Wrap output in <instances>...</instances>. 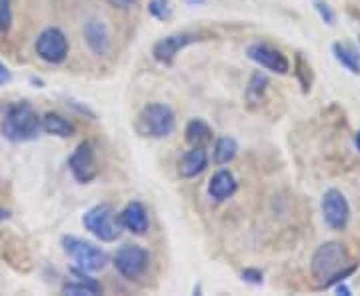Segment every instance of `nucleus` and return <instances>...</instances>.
<instances>
[{
    "mask_svg": "<svg viewBox=\"0 0 360 296\" xmlns=\"http://www.w3.org/2000/svg\"><path fill=\"white\" fill-rule=\"evenodd\" d=\"M354 264L350 262L347 246L340 243H324L316 248L312 262H310V271L316 281H321L322 288L330 286V284L342 283L347 276L354 272Z\"/></svg>",
    "mask_w": 360,
    "mask_h": 296,
    "instance_id": "nucleus-1",
    "label": "nucleus"
},
{
    "mask_svg": "<svg viewBox=\"0 0 360 296\" xmlns=\"http://www.w3.org/2000/svg\"><path fill=\"white\" fill-rule=\"evenodd\" d=\"M40 129H42V120L28 103H16L8 106L0 124L2 136L13 142L32 141Z\"/></svg>",
    "mask_w": 360,
    "mask_h": 296,
    "instance_id": "nucleus-2",
    "label": "nucleus"
},
{
    "mask_svg": "<svg viewBox=\"0 0 360 296\" xmlns=\"http://www.w3.org/2000/svg\"><path fill=\"white\" fill-rule=\"evenodd\" d=\"M136 132L148 139H165L168 134L174 132L176 120H174V112L167 104L153 103L144 106L141 115L136 118Z\"/></svg>",
    "mask_w": 360,
    "mask_h": 296,
    "instance_id": "nucleus-3",
    "label": "nucleus"
},
{
    "mask_svg": "<svg viewBox=\"0 0 360 296\" xmlns=\"http://www.w3.org/2000/svg\"><path fill=\"white\" fill-rule=\"evenodd\" d=\"M84 229L90 231L98 240L103 243H115L122 234V222L120 214H116L115 208L110 205H96L90 208L82 219Z\"/></svg>",
    "mask_w": 360,
    "mask_h": 296,
    "instance_id": "nucleus-4",
    "label": "nucleus"
},
{
    "mask_svg": "<svg viewBox=\"0 0 360 296\" xmlns=\"http://www.w3.org/2000/svg\"><path fill=\"white\" fill-rule=\"evenodd\" d=\"M63 248H65L66 255L72 258L82 271L86 272L103 271L106 262H108V257H106L104 250H101L98 246L90 245L86 240H80L77 236H65L63 238Z\"/></svg>",
    "mask_w": 360,
    "mask_h": 296,
    "instance_id": "nucleus-5",
    "label": "nucleus"
},
{
    "mask_svg": "<svg viewBox=\"0 0 360 296\" xmlns=\"http://www.w3.org/2000/svg\"><path fill=\"white\" fill-rule=\"evenodd\" d=\"M148 262H150L148 250H144L139 245L120 246L118 252L115 255L116 271L120 272L124 278H129V281L141 278L144 271L148 269Z\"/></svg>",
    "mask_w": 360,
    "mask_h": 296,
    "instance_id": "nucleus-6",
    "label": "nucleus"
},
{
    "mask_svg": "<svg viewBox=\"0 0 360 296\" xmlns=\"http://www.w3.org/2000/svg\"><path fill=\"white\" fill-rule=\"evenodd\" d=\"M37 54L51 65H60L68 54V40L60 28H46L37 39Z\"/></svg>",
    "mask_w": 360,
    "mask_h": 296,
    "instance_id": "nucleus-7",
    "label": "nucleus"
},
{
    "mask_svg": "<svg viewBox=\"0 0 360 296\" xmlns=\"http://www.w3.org/2000/svg\"><path fill=\"white\" fill-rule=\"evenodd\" d=\"M321 206L324 222L330 229H335V231L347 229L348 220H350V206H348V200L345 194L340 193V191H336V188H330L322 196Z\"/></svg>",
    "mask_w": 360,
    "mask_h": 296,
    "instance_id": "nucleus-8",
    "label": "nucleus"
},
{
    "mask_svg": "<svg viewBox=\"0 0 360 296\" xmlns=\"http://www.w3.org/2000/svg\"><path fill=\"white\" fill-rule=\"evenodd\" d=\"M68 168L72 172V176L78 182L86 184V182L94 181L98 174V167H96V158H94V148L90 142H80L77 150L68 158Z\"/></svg>",
    "mask_w": 360,
    "mask_h": 296,
    "instance_id": "nucleus-9",
    "label": "nucleus"
},
{
    "mask_svg": "<svg viewBox=\"0 0 360 296\" xmlns=\"http://www.w3.org/2000/svg\"><path fill=\"white\" fill-rule=\"evenodd\" d=\"M198 40H202L200 32H179V34H170L167 39L156 42L155 49H153V54H155V58L160 65H172L182 49L191 46L194 42H198Z\"/></svg>",
    "mask_w": 360,
    "mask_h": 296,
    "instance_id": "nucleus-10",
    "label": "nucleus"
},
{
    "mask_svg": "<svg viewBox=\"0 0 360 296\" xmlns=\"http://www.w3.org/2000/svg\"><path fill=\"white\" fill-rule=\"evenodd\" d=\"M246 54H248V58H250L252 63H257L258 66L266 68L270 72L286 75V72L290 70L288 58L284 56L283 52L272 49L269 44H250Z\"/></svg>",
    "mask_w": 360,
    "mask_h": 296,
    "instance_id": "nucleus-11",
    "label": "nucleus"
},
{
    "mask_svg": "<svg viewBox=\"0 0 360 296\" xmlns=\"http://www.w3.org/2000/svg\"><path fill=\"white\" fill-rule=\"evenodd\" d=\"M120 222H122V229L134 232V234H144L150 226L148 212L141 202H130L124 206V210L120 212Z\"/></svg>",
    "mask_w": 360,
    "mask_h": 296,
    "instance_id": "nucleus-12",
    "label": "nucleus"
},
{
    "mask_svg": "<svg viewBox=\"0 0 360 296\" xmlns=\"http://www.w3.org/2000/svg\"><path fill=\"white\" fill-rule=\"evenodd\" d=\"M208 167V155L202 146H193L186 155L179 160V174L182 179H194Z\"/></svg>",
    "mask_w": 360,
    "mask_h": 296,
    "instance_id": "nucleus-13",
    "label": "nucleus"
},
{
    "mask_svg": "<svg viewBox=\"0 0 360 296\" xmlns=\"http://www.w3.org/2000/svg\"><path fill=\"white\" fill-rule=\"evenodd\" d=\"M234 193H236V179L232 176V172H229V170H219V172L212 174V179L208 182V194H210V198L222 202V200L231 198Z\"/></svg>",
    "mask_w": 360,
    "mask_h": 296,
    "instance_id": "nucleus-14",
    "label": "nucleus"
},
{
    "mask_svg": "<svg viewBox=\"0 0 360 296\" xmlns=\"http://www.w3.org/2000/svg\"><path fill=\"white\" fill-rule=\"evenodd\" d=\"M84 39L96 54H106L110 49V34L103 20H90L84 26Z\"/></svg>",
    "mask_w": 360,
    "mask_h": 296,
    "instance_id": "nucleus-15",
    "label": "nucleus"
},
{
    "mask_svg": "<svg viewBox=\"0 0 360 296\" xmlns=\"http://www.w3.org/2000/svg\"><path fill=\"white\" fill-rule=\"evenodd\" d=\"M82 278V281H78V283H66L63 286V292L65 295L70 296H92V295H98V292H103V284L96 283L94 278H89V276H84V271L80 269V271H75Z\"/></svg>",
    "mask_w": 360,
    "mask_h": 296,
    "instance_id": "nucleus-16",
    "label": "nucleus"
},
{
    "mask_svg": "<svg viewBox=\"0 0 360 296\" xmlns=\"http://www.w3.org/2000/svg\"><path fill=\"white\" fill-rule=\"evenodd\" d=\"M184 134H186V142L191 146H202L205 148L206 144H210V141H212V129L200 118L191 120L186 130H184Z\"/></svg>",
    "mask_w": 360,
    "mask_h": 296,
    "instance_id": "nucleus-17",
    "label": "nucleus"
},
{
    "mask_svg": "<svg viewBox=\"0 0 360 296\" xmlns=\"http://www.w3.org/2000/svg\"><path fill=\"white\" fill-rule=\"evenodd\" d=\"M42 130L54 134V136H60V139H68L75 134V127L72 122H68L65 116L56 115V112H49L42 118Z\"/></svg>",
    "mask_w": 360,
    "mask_h": 296,
    "instance_id": "nucleus-18",
    "label": "nucleus"
},
{
    "mask_svg": "<svg viewBox=\"0 0 360 296\" xmlns=\"http://www.w3.org/2000/svg\"><path fill=\"white\" fill-rule=\"evenodd\" d=\"M333 51H335L336 60H338L340 65L345 66V68H348L350 72L360 75V56H359V52L354 51L352 46L336 42L335 46H333Z\"/></svg>",
    "mask_w": 360,
    "mask_h": 296,
    "instance_id": "nucleus-19",
    "label": "nucleus"
},
{
    "mask_svg": "<svg viewBox=\"0 0 360 296\" xmlns=\"http://www.w3.org/2000/svg\"><path fill=\"white\" fill-rule=\"evenodd\" d=\"M236 150H238V146H236L234 139H229V136L219 139L214 144V162L217 165H229L236 156Z\"/></svg>",
    "mask_w": 360,
    "mask_h": 296,
    "instance_id": "nucleus-20",
    "label": "nucleus"
},
{
    "mask_svg": "<svg viewBox=\"0 0 360 296\" xmlns=\"http://www.w3.org/2000/svg\"><path fill=\"white\" fill-rule=\"evenodd\" d=\"M266 86H269V78L264 77L262 72L252 75L250 82H248V89H246V101L250 104L260 103V98H262V94L266 91Z\"/></svg>",
    "mask_w": 360,
    "mask_h": 296,
    "instance_id": "nucleus-21",
    "label": "nucleus"
},
{
    "mask_svg": "<svg viewBox=\"0 0 360 296\" xmlns=\"http://www.w3.org/2000/svg\"><path fill=\"white\" fill-rule=\"evenodd\" d=\"M148 13L153 14L156 20H168L172 16V4L170 0H150Z\"/></svg>",
    "mask_w": 360,
    "mask_h": 296,
    "instance_id": "nucleus-22",
    "label": "nucleus"
},
{
    "mask_svg": "<svg viewBox=\"0 0 360 296\" xmlns=\"http://www.w3.org/2000/svg\"><path fill=\"white\" fill-rule=\"evenodd\" d=\"M13 0H0V30L8 32L13 26V8H11Z\"/></svg>",
    "mask_w": 360,
    "mask_h": 296,
    "instance_id": "nucleus-23",
    "label": "nucleus"
},
{
    "mask_svg": "<svg viewBox=\"0 0 360 296\" xmlns=\"http://www.w3.org/2000/svg\"><path fill=\"white\" fill-rule=\"evenodd\" d=\"M314 6H316V11H319L321 18L324 20V22H326V25H328V26L335 25V22H336L335 11H333V8H330V6H328V4H326L324 0H316V4H314Z\"/></svg>",
    "mask_w": 360,
    "mask_h": 296,
    "instance_id": "nucleus-24",
    "label": "nucleus"
},
{
    "mask_svg": "<svg viewBox=\"0 0 360 296\" xmlns=\"http://www.w3.org/2000/svg\"><path fill=\"white\" fill-rule=\"evenodd\" d=\"M243 278H245L246 283L260 284L262 283V272L255 271V269H246V271L243 272Z\"/></svg>",
    "mask_w": 360,
    "mask_h": 296,
    "instance_id": "nucleus-25",
    "label": "nucleus"
},
{
    "mask_svg": "<svg viewBox=\"0 0 360 296\" xmlns=\"http://www.w3.org/2000/svg\"><path fill=\"white\" fill-rule=\"evenodd\" d=\"M11 80H13V75H11V70H8L6 66L0 63V86L8 84Z\"/></svg>",
    "mask_w": 360,
    "mask_h": 296,
    "instance_id": "nucleus-26",
    "label": "nucleus"
},
{
    "mask_svg": "<svg viewBox=\"0 0 360 296\" xmlns=\"http://www.w3.org/2000/svg\"><path fill=\"white\" fill-rule=\"evenodd\" d=\"M112 6H116V8H129V6H132L136 0H108Z\"/></svg>",
    "mask_w": 360,
    "mask_h": 296,
    "instance_id": "nucleus-27",
    "label": "nucleus"
},
{
    "mask_svg": "<svg viewBox=\"0 0 360 296\" xmlns=\"http://www.w3.org/2000/svg\"><path fill=\"white\" fill-rule=\"evenodd\" d=\"M336 292H338V295H345V296L350 295L348 286H345V284H338V286H336Z\"/></svg>",
    "mask_w": 360,
    "mask_h": 296,
    "instance_id": "nucleus-28",
    "label": "nucleus"
},
{
    "mask_svg": "<svg viewBox=\"0 0 360 296\" xmlns=\"http://www.w3.org/2000/svg\"><path fill=\"white\" fill-rule=\"evenodd\" d=\"M6 219H11V212H8L6 208H2V206H0V220H6Z\"/></svg>",
    "mask_w": 360,
    "mask_h": 296,
    "instance_id": "nucleus-29",
    "label": "nucleus"
},
{
    "mask_svg": "<svg viewBox=\"0 0 360 296\" xmlns=\"http://www.w3.org/2000/svg\"><path fill=\"white\" fill-rule=\"evenodd\" d=\"M354 144H356V148L360 150V130L356 132V136H354Z\"/></svg>",
    "mask_w": 360,
    "mask_h": 296,
    "instance_id": "nucleus-30",
    "label": "nucleus"
},
{
    "mask_svg": "<svg viewBox=\"0 0 360 296\" xmlns=\"http://www.w3.org/2000/svg\"><path fill=\"white\" fill-rule=\"evenodd\" d=\"M186 2H188V4H202L205 0H186Z\"/></svg>",
    "mask_w": 360,
    "mask_h": 296,
    "instance_id": "nucleus-31",
    "label": "nucleus"
}]
</instances>
